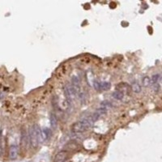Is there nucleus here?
I'll return each instance as SVG.
<instances>
[{
	"instance_id": "nucleus-1",
	"label": "nucleus",
	"mask_w": 162,
	"mask_h": 162,
	"mask_svg": "<svg viewBox=\"0 0 162 162\" xmlns=\"http://www.w3.org/2000/svg\"><path fill=\"white\" fill-rule=\"evenodd\" d=\"M29 142L33 148H37L40 142V131L37 126H32L29 130Z\"/></svg>"
},
{
	"instance_id": "nucleus-2",
	"label": "nucleus",
	"mask_w": 162,
	"mask_h": 162,
	"mask_svg": "<svg viewBox=\"0 0 162 162\" xmlns=\"http://www.w3.org/2000/svg\"><path fill=\"white\" fill-rule=\"evenodd\" d=\"M107 114V110L105 109V108H98V109L94 112V113L91 115V118H92L93 121L95 122L97 121V120H98L100 118L103 117L104 115H105Z\"/></svg>"
},
{
	"instance_id": "nucleus-3",
	"label": "nucleus",
	"mask_w": 162,
	"mask_h": 162,
	"mask_svg": "<svg viewBox=\"0 0 162 162\" xmlns=\"http://www.w3.org/2000/svg\"><path fill=\"white\" fill-rule=\"evenodd\" d=\"M19 154V148L16 145H11L9 148V157L11 160H15Z\"/></svg>"
},
{
	"instance_id": "nucleus-4",
	"label": "nucleus",
	"mask_w": 162,
	"mask_h": 162,
	"mask_svg": "<svg viewBox=\"0 0 162 162\" xmlns=\"http://www.w3.org/2000/svg\"><path fill=\"white\" fill-rule=\"evenodd\" d=\"M67 158V152L61 151L57 153L55 158V162H65V160Z\"/></svg>"
},
{
	"instance_id": "nucleus-5",
	"label": "nucleus",
	"mask_w": 162,
	"mask_h": 162,
	"mask_svg": "<svg viewBox=\"0 0 162 162\" xmlns=\"http://www.w3.org/2000/svg\"><path fill=\"white\" fill-rule=\"evenodd\" d=\"M50 131L48 128H45L41 131H40V141H42V142H45L49 139L50 137Z\"/></svg>"
},
{
	"instance_id": "nucleus-6",
	"label": "nucleus",
	"mask_w": 162,
	"mask_h": 162,
	"mask_svg": "<svg viewBox=\"0 0 162 162\" xmlns=\"http://www.w3.org/2000/svg\"><path fill=\"white\" fill-rule=\"evenodd\" d=\"M49 121H50V126L52 129H56L57 128V124H58V120H57V117L55 114H51L50 118H49Z\"/></svg>"
},
{
	"instance_id": "nucleus-7",
	"label": "nucleus",
	"mask_w": 162,
	"mask_h": 162,
	"mask_svg": "<svg viewBox=\"0 0 162 162\" xmlns=\"http://www.w3.org/2000/svg\"><path fill=\"white\" fill-rule=\"evenodd\" d=\"M112 97H113L115 100H118V101H121L124 97V94L121 91H115L113 93H112Z\"/></svg>"
},
{
	"instance_id": "nucleus-8",
	"label": "nucleus",
	"mask_w": 162,
	"mask_h": 162,
	"mask_svg": "<svg viewBox=\"0 0 162 162\" xmlns=\"http://www.w3.org/2000/svg\"><path fill=\"white\" fill-rule=\"evenodd\" d=\"M110 87H111V84L110 82L104 81V82L100 83V88H101V90H108L110 88Z\"/></svg>"
},
{
	"instance_id": "nucleus-9",
	"label": "nucleus",
	"mask_w": 162,
	"mask_h": 162,
	"mask_svg": "<svg viewBox=\"0 0 162 162\" xmlns=\"http://www.w3.org/2000/svg\"><path fill=\"white\" fill-rule=\"evenodd\" d=\"M132 90L133 92L135 93H141V86L138 84V83H135V84H134L132 85Z\"/></svg>"
},
{
	"instance_id": "nucleus-10",
	"label": "nucleus",
	"mask_w": 162,
	"mask_h": 162,
	"mask_svg": "<svg viewBox=\"0 0 162 162\" xmlns=\"http://www.w3.org/2000/svg\"><path fill=\"white\" fill-rule=\"evenodd\" d=\"M142 84L144 87H148L149 85L151 84V79L149 78L148 76H145L143 78L142 80Z\"/></svg>"
},
{
	"instance_id": "nucleus-11",
	"label": "nucleus",
	"mask_w": 162,
	"mask_h": 162,
	"mask_svg": "<svg viewBox=\"0 0 162 162\" xmlns=\"http://www.w3.org/2000/svg\"><path fill=\"white\" fill-rule=\"evenodd\" d=\"M101 105L102 108H105V109H109V108H111L112 106H113V105H112V103L110 101H102L101 103Z\"/></svg>"
},
{
	"instance_id": "nucleus-12",
	"label": "nucleus",
	"mask_w": 162,
	"mask_h": 162,
	"mask_svg": "<svg viewBox=\"0 0 162 162\" xmlns=\"http://www.w3.org/2000/svg\"><path fill=\"white\" fill-rule=\"evenodd\" d=\"M159 79H160V75L156 74V75H154V76H152V77L151 79V83L152 84H156V83L158 82Z\"/></svg>"
},
{
	"instance_id": "nucleus-13",
	"label": "nucleus",
	"mask_w": 162,
	"mask_h": 162,
	"mask_svg": "<svg viewBox=\"0 0 162 162\" xmlns=\"http://www.w3.org/2000/svg\"><path fill=\"white\" fill-rule=\"evenodd\" d=\"M26 133L24 131H22L21 132V144L24 145V144H26L27 143V140H26Z\"/></svg>"
},
{
	"instance_id": "nucleus-14",
	"label": "nucleus",
	"mask_w": 162,
	"mask_h": 162,
	"mask_svg": "<svg viewBox=\"0 0 162 162\" xmlns=\"http://www.w3.org/2000/svg\"><path fill=\"white\" fill-rule=\"evenodd\" d=\"M93 87L94 88L96 89L97 91H100L101 88H100V82H98L97 80H94L93 82Z\"/></svg>"
},
{
	"instance_id": "nucleus-15",
	"label": "nucleus",
	"mask_w": 162,
	"mask_h": 162,
	"mask_svg": "<svg viewBox=\"0 0 162 162\" xmlns=\"http://www.w3.org/2000/svg\"><path fill=\"white\" fill-rule=\"evenodd\" d=\"M153 91H154V92H156V93H157L159 91V88H160V87H159V85L157 84H153Z\"/></svg>"
},
{
	"instance_id": "nucleus-16",
	"label": "nucleus",
	"mask_w": 162,
	"mask_h": 162,
	"mask_svg": "<svg viewBox=\"0 0 162 162\" xmlns=\"http://www.w3.org/2000/svg\"><path fill=\"white\" fill-rule=\"evenodd\" d=\"M159 80H160V82L161 83V84H162V76H160V79H159Z\"/></svg>"
}]
</instances>
